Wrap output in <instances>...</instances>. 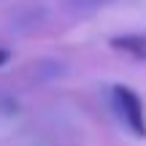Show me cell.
Masks as SVG:
<instances>
[{
  "label": "cell",
  "mask_w": 146,
  "mask_h": 146,
  "mask_svg": "<svg viewBox=\"0 0 146 146\" xmlns=\"http://www.w3.org/2000/svg\"><path fill=\"white\" fill-rule=\"evenodd\" d=\"M111 108L119 116V122L133 133L135 138H146V111L143 100L138 92L127 84H114L111 87Z\"/></svg>",
  "instance_id": "obj_1"
},
{
  "label": "cell",
  "mask_w": 146,
  "mask_h": 146,
  "mask_svg": "<svg viewBox=\"0 0 146 146\" xmlns=\"http://www.w3.org/2000/svg\"><path fill=\"white\" fill-rule=\"evenodd\" d=\"M108 46L119 54H127L135 62H146V33H122L108 38Z\"/></svg>",
  "instance_id": "obj_2"
},
{
  "label": "cell",
  "mask_w": 146,
  "mask_h": 146,
  "mask_svg": "<svg viewBox=\"0 0 146 146\" xmlns=\"http://www.w3.org/2000/svg\"><path fill=\"white\" fill-rule=\"evenodd\" d=\"M111 0H65V5L73 14H89V11H98L103 5H108Z\"/></svg>",
  "instance_id": "obj_3"
},
{
  "label": "cell",
  "mask_w": 146,
  "mask_h": 146,
  "mask_svg": "<svg viewBox=\"0 0 146 146\" xmlns=\"http://www.w3.org/2000/svg\"><path fill=\"white\" fill-rule=\"evenodd\" d=\"M8 60H11V54L5 52L3 46H0V68H3V65H8Z\"/></svg>",
  "instance_id": "obj_4"
}]
</instances>
